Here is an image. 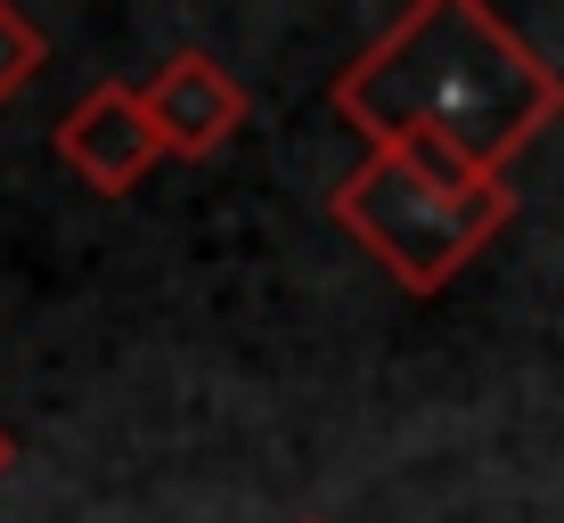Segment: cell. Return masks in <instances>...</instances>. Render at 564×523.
I'll list each match as a JSON object with an SVG mask.
<instances>
[{"label":"cell","mask_w":564,"mask_h":523,"mask_svg":"<svg viewBox=\"0 0 564 523\" xmlns=\"http://www.w3.org/2000/svg\"><path fill=\"white\" fill-rule=\"evenodd\" d=\"M336 115L368 148L508 172L564 115V74L482 0H417L336 74Z\"/></svg>","instance_id":"1"},{"label":"cell","mask_w":564,"mask_h":523,"mask_svg":"<svg viewBox=\"0 0 564 523\" xmlns=\"http://www.w3.org/2000/svg\"><path fill=\"white\" fill-rule=\"evenodd\" d=\"M336 229L410 295H442L516 221L508 172H475L442 148H368L336 181Z\"/></svg>","instance_id":"2"},{"label":"cell","mask_w":564,"mask_h":523,"mask_svg":"<svg viewBox=\"0 0 564 523\" xmlns=\"http://www.w3.org/2000/svg\"><path fill=\"white\" fill-rule=\"evenodd\" d=\"M50 148H57V164L83 188H99V197H131V188L164 164V140H155V123H148L140 83H90L83 99L66 107V123L50 131Z\"/></svg>","instance_id":"3"},{"label":"cell","mask_w":564,"mask_h":523,"mask_svg":"<svg viewBox=\"0 0 564 523\" xmlns=\"http://www.w3.org/2000/svg\"><path fill=\"white\" fill-rule=\"evenodd\" d=\"M140 99H148V123H155V140H164V156H181V164L221 156L246 131V83L213 50H172L140 83Z\"/></svg>","instance_id":"4"},{"label":"cell","mask_w":564,"mask_h":523,"mask_svg":"<svg viewBox=\"0 0 564 523\" xmlns=\"http://www.w3.org/2000/svg\"><path fill=\"white\" fill-rule=\"evenodd\" d=\"M50 66V42H42V25H33L25 9H9V0H0V107L17 99V90L33 83V74Z\"/></svg>","instance_id":"5"},{"label":"cell","mask_w":564,"mask_h":523,"mask_svg":"<svg viewBox=\"0 0 564 523\" xmlns=\"http://www.w3.org/2000/svg\"><path fill=\"white\" fill-rule=\"evenodd\" d=\"M9 458H17V442H9V434H0V475H9Z\"/></svg>","instance_id":"6"},{"label":"cell","mask_w":564,"mask_h":523,"mask_svg":"<svg viewBox=\"0 0 564 523\" xmlns=\"http://www.w3.org/2000/svg\"><path fill=\"white\" fill-rule=\"evenodd\" d=\"M303 523H319V515H303Z\"/></svg>","instance_id":"7"}]
</instances>
